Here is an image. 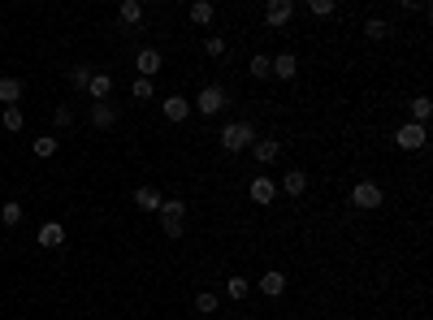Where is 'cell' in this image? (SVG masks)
Segmentation results:
<instances>
[{"instance_id":"1","label":"cell","mask_w":433,"mask_h":320,"mask_svg":"<svg viewBox=\"0 0 433 320\" xmlns=\"http://www.w3.org/2000/svg\"><path fill=\"white\" fill-rule=\"evenodd\" d=\"M256 139H260V134H256L251 121H230L226 130H221V148H226V152H247Z\"/></svg>"},{"instance_id":"2","label":"cell","mask_w":433,"mask_h":320,"mask_svg":"<svg viewBox=\"0 0 433 320\" xmlns=\"http://www.w3.org/2000/svg\"><path fill=\"white\" fill-rule=\"evenodd\" d=\"M195 108H200V117H217L221 108H226V87H217V83H208L204 91H200V100H195Z\"/></svg>"},{"instance_id":"3","label":"cell","mask_w":433,"mask_h":320,"mask_svg":"<svg viewBox=\"0 0 433 320\" xmlns=\"http://www.w3.org/2000/svg\"><path fill=\"white\" fill-rule=\"evenodd\" d=\"M394 143H398L403 152H421L425 143H429V134H425V126H416V121H403V126L394 130Z\"/></svg>"},{"instance_id":"4","label":"cell","mask_w":433,"mask_h":320,"mask_svg":"<svg viewBox=\"0 0 433 320\" xmlns=\"http://www.w3.org/2000/svg\"><path fill=\"white\" fill-rule=\"evenodd\" d=\"M381 186L377 182H356V190H351V203L360 208V212H373V208H381Z\"/></svg>"},{"instance_id":"5","label":"cell","mask_w":433,"mask_h":320,"mask_svg":"<svg viewBox=\"0 0 433 320\" xmlns=\"http://www.w3.org/2000/svg\"><path fill=\"white\" fill-rule=\"evenodd\" d=\"M278 199V182L273 178H269V173H260V178H256L251 182V203H260V208H269V203H273Z\"/></svg>"},{"instance_id":"6","label":"cell","mask_w":433,"mask_h":320,"mask_svg":"<svg viewBox=\"0 0 433 320\" xmlns=\"http://www.w3.org/2000/svg\"><path fill=\"white\" fill-rule=\"evenodd\" d=\"M87 95H91V104H104L108 95H113V74H91V83H87Z\"/></svg>"},{"instance_id":"7","label":"cell","mask_w":433,"mask_h":320,"mask_svg":"<svg viewBox=\"0 0 433 320\" xmlns=\"http://www.w3.org/2000/svg\"><path fill=\"white\" fill-rule=\"evenodd\" d=\"M160 66H165V57H160L156 48H143V52L135 57V70H139V78H152V74H160Z\"/></svg>"},{"instance_id":"8","label":"cell","mask_w":433,"mask_h":320,"mask_svg":"<svg viewBox=\"0 0 433 320\" xmlns=\"http://www.w3.org/2000/svg\"><path fill=\"white\" fill-rule=\"evenodd\" d=\"M291 18H295V5H291V0H269V9H264V22H269V26H286Z\"/></svg>"},{"instance_id":"9","label":"cell","mask_w":433,"mask_h":320,"mask_svg":"<svg viewBox=\"0 0 433 320\" xmlns=\"http://www.w3.org/2000/svg\"><path fill=\"white\" fill-rule=\"evenodd\" d=\"M256 290H260L264 299H278L282 290H286V273H278V268H269V273L256 281Z\"/></svg>"},{"instance_id":"10","label":"cell","mask_w":433,"mask_h":320,"mask_svg":"<svg viewBox=\"0 0 433 320\" xmlns=\"http://www.w3.org/2000/svg\"><path fill=\"white\" fill-rule=\"evenodd\" d=\"M251 156L260 160V165H273V160L282 156V143H278V139H256V143H251Z\"/></svg>"},{"instance_id":"11","label":"cell","mask_w":433,"mask_h":320,"mask_svg":"<svg viewBox=\"0 0 433 320\" xmlns=\"http://www.w3.org/2000/svg\"><path fill=\"white\" fill-rule=\"evenodd\" d=\"M269 66H273V78H282V83H286V78L299 74V57H295V52H282V57L269 61Z\"/></svg>"},{"instance_id":"12","label":"cell","mask_w":433,"mask_h":320,"mask_svg":"<svg viewBox=\"0 0 433 320\" xmlns=\"http://www.w3.org/2000/svg\"><path fill=\"white\" fill-rule=\"evenodd\" d=\"M39 247H48V251L66 247V230H61V221H48V226L39 230Z\"/></svg>"},{"instance_id":"13","label":"cell","mask_w":433,"mask_h":320,"mask_svg":"<svg viewBox=\"0 0 433 320\" xmlns=\"http://www.w3.org/2000/svg\"><path fill=\"white\" fill-rule=\"evenodd\" d=\"M165 117L169 121H186L191 117V100L186 95H165Z\"/></svg>"},{"instance_id":"14","label":"cell","mask_w":433,"mask_h":320,"mask_svg":"<svg viewBox=\"0 0 433 320\" xmlns=\"http://www.w3.org/2000/svg\"><path fill=\"white\" fill-rule=\"evenodd\" d=\"M160 199L165 195H160L156 186H139L135 190V208H143V212H160Z\"/></svg>"},{"instance_id":"15","label":"cell","mask_w":433,"mask_h":320,"mask_svg":"<svg viewBox=\"0 0 433 320\" xmlns=\"http://www.w3.org/2000/svg\"><path fill=\"white\" fill-rule=\"evenodd\" d=\"M186 18L195 22V26H208V22L217 18V5H213V0H195V5L186 9Z\"/></svg>"},{"instance_id":"16","label":"cell","mask_w":433,"mask_h":320,"mask_svg":"<svg viewBox=\"0 0 433 320\" xmlns=\"http://www.w3.org/2000/svg\"><path fill=\"white\" fill-rule=\"evenodd\" d=\"M91 126H100V130H108V126H117V108L113 104H91Z\"/></svg>"},{"instance_id":"17","label":"cell","mask_w":433,"mask_h":320,"mask_svg":"<svg viewBox=\"0 0 433 320\" xmlns=\"http://www.w3.org/2000/svg\"><path fill=\"white\" fill-rule=\"evenodd\" d=\"M18 100H22V83H18V78H0V104L18 108Z\"/></svg>"},{"instance_id":"18","label":"cell","mask_w":433,"mask_h":320,"mask_svg":"<svg viewBox=\"0 0 433 320\" xmlns=\"http://www.w3.org/2000/svg\"><path fill=\"white\" fill-rule=\"evenodd\" d=\"M282 190H286V195H303V190H308V173H303V169H295V173H286V178H282Z\"/></svg>"},{"instance_id":"19","label":"cell","mask_w":433,"mask_h":320,"mask_svg":"<svg viewBox=\"0 0 433 320\" xmlns=\"http://www.w3.org/2000/svg\"><path fill=\"white\" fill-rule=\"evenodd\" d=\"M117 18H122L126 26H135V22H143V5H139V0H122V9H117Z\"/></svg>"},{"instance_id":"20","label":"cell","mask_w":433,"mask_h":320,"mask_svg":"<svg viewBox=\"0 0 433 320\" xmlns=\"http://www.w3.org/2000/svg\"><path fill=\"white\" fill-rule=\"evenodd\" d=\"M429 113H433V100H429V95H416V100H412V121H416V126H425Z\"/></svg>"},{"instance_id":"21","label":"cell","mask_w":433,"mask_h":320,"mask_svg":"<svg viewBox=\"0 0 433 320\" xmlns=\"http://www.w3.org/2000/svg\"><path fill=\"white\" fill-rule=\"evenodd\" d=\"M91 74H95L91 66H74V70H70V87H74V91H87V83H91Z\"/></svg>"},{"instance_id":"22","label":"cell","mask_w":433,"mask_h":320,"mask_svg":"<svg viewBox=\"0 0 433 320\" xmlns=\"http://www.w3.org/2000/svg\"><path fill=\"white\" fill-rule=\"evenodd\" d=\"M226 294L230 299H247L251 294V281L247 277H226Z\"/></svg>"},{"instance_id":"23","label":"cell","mask_w":433,"mask_h":320,"mask_svg":"<svg viewBox=\"0 0 433 320\" xmlns=\"http://www.w3.org/2000/svg\"><path fill=\"white\" fill-rule=\"evenodd\" d=\"M160 230H165V238H182L186 217H160Z\"/></svg>"},{"instance_id":"24","label":"cell","mask_w":433,"mask_h":320,"mask_svg":"<svg viewBox=\"0 0 433 320\" xmlns=\"http://www.w3.org/2000/svg\"><path fill=\"white\" fill-rule=\"evenodd\" d=\"M0 221H5V226H18V221H22V203H18V199L0 203Z\"/></svg>"},{"instance_id":"25","label":"cell","mask_w":433,"mask_h":320,"mask_svg":"<svg viewBox=\"0 0 433 320\" xmlns=\"http://www.w3.org/2000/svg\"><path fill=\"white\" fill-rule=\"evenodd\" d=\"M195 312H200V316H213V312H217V294H213V290H200V294H195Z\"/></svg>"},{"instance_id":"26","label":"cell","mask_w":433,"mask_h":320,"mask_svg":"<svg viewBox=\"0 0 433 320\" xmlns=\"http://www.w3.org/2000/svg\"><path fill=\"white\" fill-rule=\"evenodd\" d=\"M247 70H251V78H269V74H273V66H269V57H264V52H256Z\"/></svg>"},{"instance_id":"27","label":"cell","mask_w":433,"mask_h":320,"mask_svg":"<svg viewBox=\"0 0 433 320\" xmlns=\"http://www.w3.org/2000/svg\"><path fill=\"white\" fill-rule=\"evenodd\" d=\"M364 35H368V39H373V43H377V39H386V35H390V26H386V22H381V18H368V26H364Z\"/></svg>"},{"instance_id":"28","label":"cell","mask_w":433,"mask_h":320,"mask_svg":"<svg viewBox=\"0 0 433 320\" xmlns=\"http://www.w3.org/2000/svg\"><path fill=\"white\" fill-rule=\"evenodd\" d=\"M0 121H5V130H22V126H26L22 108H5V117H0Z\"/></svg>"},{"instance_id":"29","label":"cell","mask_w":433,"mask_h":320,"mask_svg":"<svg viewBox=\"0 0 433 320\" xmlns=\"http://www.w3.org/2000/svg\"><path fill=\"white\" fill-rule=\"evenodd\" d=\"M160 217H186V203L182 199H160Z\"/></svg>"},{"instance_id":"30","label":"cell","mask_w":433,"mask_h":320,"mask_svg":"<svg viewBox=\"0 0 433 320\" xmlns=\"http://www.w3.org/2000/svg\"><path fill=\"white\" fill-rule=\"evenodd\" d=\"M131 95H135V100H152V78H135Z\"/></svg>"},{"instance_id":"31","label":"cell","mask_w":433,"mask_h":320,"mask_svg":"<svg viewBox=\"0 0 433 320\" xmlns=\"http://www.w3.org/2000/svg\"><path fill=\"white\" fill-rule=\"evenodd\" d=\"M35 156H57V139L52 134H39L35 139Z\"/></svg>"},{"instance_id":"32","label":"cell","mask_w":433,"mask_h":320,"mask_svg":"<svg viewBox=\"0 0 433 320\" xmlns=\"http://www.w3.org/2000/svg\"><path fill=\"white\" fill-rule=\"evenodd\" d=\"M312 13H316V18H329V13L334 9H338V5H334V0H312V5H308Z\"/></svg>"},{"instance_id":"33","label":"cell","mask_w":433,"mask_h":320,"mask_svg":"<svg viewBox=\"0 0 433 320\" xmlns=\"http://www.w3.org/2000/svg\"><path fill=\"white\" fill-rule=\"evenodd\" d=\"M204 52H208V57H221V52H226V39H217V35H213V39L204 43Z\"/></svg>"},{"instance_id":"34","label":"cell","mask_w":433,"mask_h":320,"mask_svg":"<svg viewBox=\"0 0 433 320\" xmlns=\"http://www.w3.org/2000/svg\"><path fill=\"white\" fill-rule=\"evenodd\" d=\"M52 121H57V126H70V121H74V113H70V108H66V104H61V108H57V113H52Z\"/></svg>"}]
</instances>
